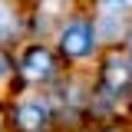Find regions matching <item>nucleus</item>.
Wrapping results in <instances>:
<instances>
[{
	"mask_svg": "<svg viewBox=\"0 0 132 132\" xmlns=\"http://www.w3.org/2000/svg\"><path fill=\"white\" fill-rule=\"evenodd\" d=\"M60 50H63L66 56H73V60L89 56V53L96 50V27H89V23H82V20L66 23L63 33H60Z\"/></svg>",
	"mask_w": 132,
	"mask_h": 132,
	"instance_id": "obj_1",
	"label": "nucleus"
},
{
	"mask_svg": "<svg viewBox=\"0 0 132 132\" xmlns=\"http://www.w3.org/2000/svg\"><path fill=\"white\" fill-rule=\"evenodd\" d=\"M13 122H16L20 132H40L50 122V106L43 99H23L13 112Z\"/></svg>",
	"mask_w": 132,
	"mask_h": 132,
	"instance_id": "obj_2",
	"label": "nucleus"
},
{
	"mask_svg": "<svg viewBox=\"0 0 132 132\" xmlns=\"http://www.w3.org/2000/svg\"><path fill=\"white\" fill-rule=\"evenodd\" d=\"M23 73L27 79H50L53 76V53L46 46H33L23 56Z\"/></svg>",
	"mask_w": 132,
	"mask_h": 132,
	"instance_id": "obj_3",
	"label": "nucleus"
},
{
	"mask_svg": "<svg viewBox=\"0 0 132 132\" xmlns=\"http://www.w3.org/2000/svg\"><path fill=\"white\" fill-rule=\"evenodd\" d=\"M102 76H106V86H109V89H126L132 82V66L126 63V60H109Z\"/></svg>",
	"mask_w": 132,
	"mask_h": 132,
	"instance_id": "obj_4",
	"label": "nucleus"
},
{
	"mask_svg": "<svg viewBox=\"0 0 132 132\" xmlns=\"http://www.w3.org/2000/svg\"><path fill=\"white\" fill-rule=\"evenodd\" d=\"M122 27H126V16L119 13V10H106V13L99 16L96 36H99V33H102V36H116V33H122Z\"/></svg>",
	"mask_w": 132,
	"mask_h": 132,
	"instance_id": "obj_5",
	"label": "nucleus"
},
{
	"mask_svg": "<svg viewBox=\"0 0 132 132\" xmlns=\"http://www.w3.org/2000/svg\"><path fill=\"white\" fill-rule=\"evenodd\" d=\"M13 30H16V13L3 3V0H0V40H7Z\"/></svg>",
	"mask_w": 132,
	"mask_h": 132,
	"instance_id": "obj_6",
	"label": "nucleus"
},
{
	"mask_svg": "<svg viewBox=\"0 0 132 132\" xmlns=\"http://www.w3.org/2000/svg\"><path fill=\"white\" fill-rule=\"evenodd\" d=\"M102 3H106V10H119V13H126L132 7V0H102Z\"/></svg>",
	"mask_w": 132,
	"mask_h": 132,
	"instance_id": "obj_7",
	"label": "nucleus"
},
{
	"mask_svg": "<svg viewBox=\"0 0 132 132\" xmlns=\"http://www.w3.org/2000/svg\"><path fill=\"white\" fill-rule=\"evenodd\" d=\"M10 56H7V53H3V50H0V79H7V76H10Z\"/></svg>",
	"mask_w": 132,
	"mask_h": 132,
	"instance_id": "obj_8",
	"label": "nucleus"
}]
</instances>
